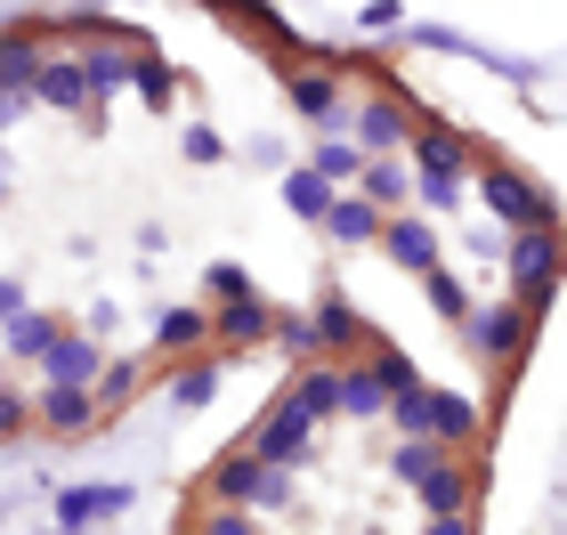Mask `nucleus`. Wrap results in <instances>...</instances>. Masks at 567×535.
<instances>
[{"label":"nucleus","instance_id":"7","mask_svg":"<svg viewBox=\"0 0 567 535\" xmlns=\"http://www.w3.org/2000/svg\"><path fill=\"white\" fill-rule=\"evenodd\" d=\"M527 333H535V317L511 309V300H495V309H471V325H462V341H471L478 357H495V366H511V373H519V357H527Z\"/></svg>","mask_w":567,"mask_h":535},{"label":"nucleus","instance_id":"30","mask_svg":"<svg viewBox=\"0 0 567 535\" xmlns=\"http://www.w3.org/2000/svg\"><path fill=\"white\" fill-rule=\"evenodd\" d=\"M171 398H178V405H187V414H203V405H212V398H219V357H212V349H203V357H195V366H187V373H178V381H171Z\"/></svg>","mask_w":567,"mask_h":535},{"label":"nucleus","instance_id":"43","mask_svg":"<svg viewBox=\"0 0 567 535\" xmlns=\"http://www.w3.org/2000/svg\"><path fill=\"white\" fill-rule=\"evenodd\" d=\"M357 535H390V527H357Z\"/></svg>","mask_w":567,"mask_h":535},{"label":"nucleus","instance_id":"21","mask_svg":"<svg viewBox=\"0 0 567 535\" xmlns=\"http://www.w3.org/2000/svg\"><path fill=\"white\" fill-rule=\"evenodd\" d=\"M154 349H163V357L212 349V317H203V309H163V317H154Z\"/></svg>","mask_w":567,"mask_h":535},{"label":"nucleus","instance_id":"39","mask_svg":"<svg viewBox=\"0 0 567 535\" xmlns=\"http://www.w3.org/2000/svg\"><path fill=\"white\" fill-rule=\"evenodd\" d=\"M414 195L430 203V212H454V203H462V187H446V178H414Z\"/></svg>","mask_w":567,"mask_h":535},{"label":"nucleus","instance_id":"9","mask_svg":"<svg viewBox=\"0 0 567 535\" xmlns=\"http://www.w3.org/2000/svg\"><path fill=\"white\" fill-rule=\"evenodd\" d=\"M97 373H106V349H97L90 333H65L41 357V390H97Z\"/></svg>","mask_w":567,"mask_h":535},{"label":"nucleus","instance_id":"40","mask_svg":"<svg viewBox=\"0 0 567 535\" xmlns=\"http://www.w3.org/2000/svg\"><path fill=\"white\" fill-rule=\"evenodd\" d=\"M17 317H24V285H17V276H0V333H9Z\"/></svg>","mask_w":567,"mask_h":535},{"label":"nucleus","instance_id":"34","mask_svg":"<svg viewBox=\"0 0 567 535\" xmlns=\"http://www.w3.org/2000/svg\"><path fill=\"white\" fill-rule=\"evenodd\" d=\"M131 90L146 97V106H171V90H178V73H171L163 58H146V49H138V73H131Z\"/></svg>","mask_w":567,"mask_h":535},{"label":"nucleus","instance_id":"29","mask_svg":"<svg viewBox=\"0 0 567 535\" xmlns=\"http://www.w3.org/2000/svg\"><path fill=\"white\" fill-rule=\"evenodd\" d=\"M341 414H357V422H373V414H390V390L365 373V366H341Z\"/></svg>","mask_w":567,"mask_h":535},{"label":"nucleus","instance_id":"20","mask_svg":"<svg viewBox=\"0 0 567 535\" xmlns=\"http://www.w3.org/2000/svg\"><path fill=\"white\" fill-rule=\"evenodd\" d=\"M308 171H317L332 195H357V178H365V146H357V138H324L317 155H308Z\"/></svg>","mask_w":567,"mask_h":535},{"label":"nucleus","instance_id":"27","mask_svg":"<svg viewBox=\"0 0 567 535\" xmlns=\"http://www.w3.org/2000/svg\"><path fill=\"white\" fill-rule=\"evenodd\" d=\"M58 341H65V325H58V317H41V309H24V317L9 325V357H33V366H41V357L58 349Z\"/></svg>","mask_w":567,"mask_h":535},{"label":"nucleus","instance_id":"36","mask_svg":"<svg viewBox=\"0 0 567 535\" xmlns=\"http://www.w3.org/2000/svg\"><path fill=\"white\" fill-rule=\"evenodd\" d=\"M24 422H33V405H24V390H9V381H0V439H17Z\"/></svg>","mask_w":567,"mask_h":535},{"label":"nucleus","instance_id":"22","mask_svg":"<svg viewBox=\"0 0 567 535\" xmlns=\"http://www.w3.org/2000/svg\"><path fill=\"white\" fill-rule=\"evenodd\" d=\"M365 373L381 381V390H390V405H398V398H414V390H430L422 366H414L405 349H390V341H373V349H365Z\"/></svg>","mask_w":567,"mask_h":535},{"label":"nucleus","instance_id":"41","mask_svg":"<svg viewBox=\"0 0 567 535\" xmlns=\"http://www.w3.org/2000/svg\"><path fill=\"white\" fill-rule=\"evenodd\" d=\"M422 535H478V512H462V519H430Z\"/></svg>","mask_w":567,"mask_h":535},{"label":"nucleus","instance_id":"35","mask_svg":"<svg viewBox=\"0 0 567 535\" xmlns=\"http://www.w3.org/2000/svg\"><path fill=\"white\" fill-rule=\"evenodd\" d=\"M187 535H260V512H195Z\"/></svg>","mask_w":567,"mask_h":535},{"label":"nucleus","instance_id":"32","mask_svg":"<svg viewBox=\"0 0 567 535\" xmlns=\"http://www.w3.org/2000/svg\"><path fill=\"white\" fill-rule=\"evenodd\" d=\"M422 285H430V309L446 317V325H471V292H462V276H454V268H430Z\"/></svg>","mask_w":567,"mask_h":535},{"label":"nucleus","instance_id":"26","mask_svg":"<svg viewBox=\"0 0 567 535\" xmlns=\"http://www.w3.org/2000/svg\"><path fill=\"white\" fill-rule=\"evenodd\" d=\"M446 463H454V454L437 446V439H398V454H390V471L405 479V487H430V479L446 471Z\"/></svg>","mask_w":567,"mask_h":535},{"label":"nucleus","instance_id":"2","mask_svg":"<svg viewBox=\"0 0 567 535\" xmlns=\"http://www.w3.org/2000/svg\"><path fill=\"white\" fill-rule=\"evenodd\" d=\"M559 276H567V244H559V227H527V236H511V309H544V300L559 292Z\"/></svg>","mask_w":567,"mask_h":535},{"label":"nucleus","instance_id":"18","mask_svg":"<svg viewBox=\"0 0 567 535\" xmlns=\"http://www.w3.org/2000/svg\"><path fill=\"white\" fill-rule=\"evenodd\" d=\"M317 341H324V357H349V349H373V341H365V317H357V309H349V300H341V292H324V300H317Z\"/></svg>","mask_w":567,"mask_h":535},{"label":"nucleus","instance_id":"5","mask_svg":"<svg viewBox=\"0 0 567 535\" xmlns=\"http://www.w3.org/2000/svg\"><path fill=\"white\" fill-rule=\"evenodd\" d=\"M308 446H317V422H308V414H300L292 398H276L268 414L251 422V439H244V454H260L268 471H292V463H300Z\"/></svg>","mask_w":567,"mask_h":535},{"label":"nucleus","instance_id":"37","mask_svg":"<svg viewBox=\"0 0 567 535\" xmlns=\"http://www.w3.org/2000/svg\"><path fill=\"white\" fill-rule=\"evenodd\" d=\"M219 155H227L219 131H212V122H195V131H187V163H219Z\"/></svg>","mask_w":567,"mask_h":535},{"label":"nucleus","instance_id":"19","mask_svg":"<svg viewBox=\"0 0 567 535\" xmlns=\"http://www.w3.org/2000/svg\"><path fill=\"white\" fill-rule=\"evenodd\" d=\"M33 97H41V106H58V114H82V106H90V73H82V58H49V73L33 82Z\"/></svg>","mask_w":567,"mask_h":535},{"label":"nucleus","instance_id":"10","mask_svg":"<svg viewBox=\"0 0 567 535\" xmlns=\"http://www.w3.org/2000/svg\"><path fill=\"white\" fill-rule=\"evenodd\" d=\"M131 495H138V487H122V479H97V487H65V495H58V527H73V535H90L97 519L131 512Z\"/></svg>","mask_w":567,"mask_h":535},{"label":"nucleus","instance_id":"13","mask_svg":"<svg viewBox=\"0 0 567 535\" xmlns=\"http://www.w3.org/2000/svg\"><path fill=\"white\" fill-rule=\"evenodd\" d=\"M33 422L58 430V439H90V430H106V414H97L90 390H41L33 398Z\"/></svg>","mask_w":567,"mask_h":535},{"label":"nucleus","instance_id":"31","mask_svg":"<svg viewBox=\"0 0 567 535\" xmlns=\"http://www.w3.org/2000/svg\"><path fill=\"white\" fill-rule=\"evenodd\" d=\"M203 292H212V309H236V300H260V285H251V268H236V260H212V276H203Z\"/></svg>","mask_w":567,"mask_h":535},{"label":"nucleus","instance_id":"14","mask_svg":"<svg viewBox=\"0 0 567 535\" xmlns=\"http://www.w3.org/2000/svg\"><path fill=\"white\" fill-rule=\"evenodd\" d=\"M381 251H390L398 268L430 276V268H437V227H430L422 212H398V219H381Z\"/></svg>","mask_w":567,"mask_h":535},{"label":"nucleus","instance_id":"12","mask_svg":"<svg viewBox=\"0 0 567 535\" xmlns=\"http://www.w3.org/2000/svg\"><path fill=\"white\" fill-rule=\"evenodd\" d=\"M49 73V41L41 33H0V97H33V82Z\"/></svg>","mask_w":567,"mask_h":535},{"label":"nucleus","instance_id":"8","mask_svg":"<svg viewBox=\"0 0 567 535\" xmlns=\"http://www.w3.org/2000/svg\"><path fill=\"white\" fill-rule=\"evenodd\" d=\"M357 146H365V163H390L398 146H414V106L398 90H373L357 106Z\"/></svg>","mask_w":567,"mask_h":535},{"label":"nucleus","instance_id":"42","mask_svg":"<svg viewBox=\"0 0 567 535\" xmlns=\"http://www.w3.org/2000/svg\"><path fill=\"white\" fill-rule=\"evenodd\" d=\"M17 106H24V97H0V131H9V122H17Z\"/></svg>","mask_w":567,"mask_h":535},{"label":"nucleus","instance_id":"4","mask_svg":"<svg viewBox=\"0 0 567 535\" xmlns=\"http://www.w3.org/2000/svg\"><path fill=\"white\" fill-rule=\"evenodd\" d=\"M471 171H486L471 131H454V122H414V178H446V187H462Z\"/></svg>","mask_w":567,"mask_h":535},{"label":"nucleus","instance_id":"17","mask_svg":"<svg viewBox=\"0 0 567 535\" xmlns=\"http://www.w3.org/2000/svg\"><path fill=\"white\" fill-rule=\"evenodd\" d=\"M284 398H292L308 422H332L341 414V366H300L292 381H284Z\"/></svg>","mask_w":567,"mask_h":535},{"label":"nucleus","instance_id":"6","mask_svg":"<svg viewBox=\"0 0 567 535\" xmlns=\"http://www.w3.org/2000/svg\"><path fill=\"white\" fill-rule=\"evenodd\" d=\"M284 97H292V114H300V122L332 131V122H341V106H349V82H341V65L308 58V65H292V73H284Z\"/></svg>","mask_w":567,"mask_h":535},{"label":"nucleus","instance_id":"33","mask_svg":"<svg viewBox=\"0 0 567 535\" xmlns=\"http://www.w3.org/2000/svg\"><path fill=\"white\" fill-rule=\"evenodd\" d=\"M276 349H292L300 366H324V341H317V317H284L276 309Z\"/></svg>","mask_w":567,"mask_h":535},{"label":"nucleus","instance_id":"3","mask_svg":"<svg viewBox=\"0 0 567 535\" xmlns=\"http://www.w3.org/2000/svg\"><path fill=\"white\" fill-rule=\"evenodd\" d=\"M478 203H486L503 227H519V236H527V227H551V195L535 187V178H519L511 163H486V171H478Z\"/></svg>","mask_w":567,"mask_h":535},{"label":"nucleus","instance_id":"11","mask_svg":"<svg viewBox=\"0 0 567 535\" xmlns=\"http://www.w3.org/2000/svg\"><path fill=\"white\" fill-rule=\"evenodd\" d=\"M414 495H422V512H430V519H462V512H478V463H471V454H454V463L437 471L430 487H414Z\"/></svg>","mask_w":567,"mask_h":535},{"label":"nucleus","instance_id":"24","mask_svg":"<svg viewBox=\"0 0 567 535\" xmlns=\"http://www.w3.org/2000/svg\"><path fill=\"white\" fill-rule=\"evenodd\" d=\"M357 195H365L381 219H398V203L414 195V171H405V163H365V178H357Z\"/></svg>","mask_w":567,"mask_h":535},{"label":"nucleus","instance_id":"15","mask_svg":"<svg viewBox=\"0 0 567 535\" xmlns=\"http://www.w3.org/2000/svg\"><path fill=\"white\" fill-rule=\"evenodd\" d=\"M260 341H276V309H268V300L212 309V349H260Z\"/></svg>","mask_w":567,"mask_h":535},{"label":"nucleus","instance_id":"28","mask_svg":"<svg viewBox=\"0 0 567 535\" xmlns=\"http://www.w3.org/2000/svg\"><path fill=\"white\" fill-rule=\"evenodd\" d=\"M284 212H300V219H317V227H324V219H332V187L300 163L292 178H284Z\"/></svg>","mask_w":567,"mask_h":535},{"label":"nucleus","instance_id":"16","mask_svg":"<svg viewBox=\"0 0 567 535\" xmlns=\"http://www.w3.org/2000/svg\"><path fill=\"white\" fill-rule=\"evenodd\" d=\"M430 439L446 446V454H471L478 446V405L462 398V390H430Z\"/></svg>","mask_w":567,"mask_h":535},{"label":"nucleus","instance_id":"38","mask_svg":"<svg viewBox=\"0 0 567 535\" xmlns=\"http://www.w3.org/2000/svg\"><path fill=\"white\" fill-rule=\"evenodd\" d=\"M405 9H398V0H365V9H357V24H365V33H390V24H398Z\"/></svg>","mask_w":567,"mask_h":535},{"label":"nucleus","instance_id":"44","mask_svg":"<svg viewBox=\"0 0 567 535\" xmlns=\"http://www.w3.org/2000/svg\"><path fill=\"white\" fill-rule=\"evenodd\" d=\"M58 535H73V527H58Z\"/></svg>","mask_w":567,"mask_h":535},{"label":"nucleus","instance_id":"45","mask_svg":"<svg viewBox=\"0 0 567 535\" xmlns=\"http://www.w3.org/2000/svg\"><path fill=\"white\" fill-rule=\"evenodd\" d=\"M0 187H9V178H0Z\"/></svg>","mask_w":567,"mask_h":535},{"label":"nucleus","instance_id":"23","mask_svg":"<svg viewBox=\"0 0 567 535\" xmlns=\"http://www.w3.org/2000/svg\"><path fill=\"white\" fill-rule=\"evenodd\" d=\"M332 244H381V212L365 195H332V219H324Z\"/></svg>","mask_w":567,"mask_h":535},{"label":"nucleus","instance_id":"25","mask_svg":"<svg viewBox=\"0 0 567 535\" xmlns=\"http://www.w3.org/2000/svg\"><path fill=\"white\" fill-rule=\"evenodd\" d=\"M138 390H146V366H138V357H114V366L97 373V390H90V398H97V414L114 422V414H122V405H131Z\"/></svg>","mask_w":567,"mask_h":535},{"label":"nucleus","instance_id":"1","mask_svg":"<svg viewBox=\"0 0 567 535\" xmlns=\"http://www.w3.org/2000/svg\"><path fill=\"white\" fill-rule=\"evenodd\" d=\"M203 512H276V503H292V471H268L260 454H219L212 471H203Z\"/></svg>","mask_w":567,"mask_h":535}]
</instances>
